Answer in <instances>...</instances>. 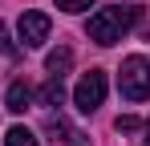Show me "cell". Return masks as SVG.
<instances>
[{"label": "cell", "mask_w": 150, "mask_h": 146, "mask_svg": "<svg viewBox=\"0 0 150 146\" xmlns=\"http://www.w3.org/2000/svg\"><path fill=\"white\" fill-rule=\"evenodd\" d=\"M146 146H150V122H146Z\"/></svg>", "instance_id": "obj_12"}, {"label": "cell", "mask_w": 150, "mask_h": 146, "mask_svg": "<svg viewBox=\"0 0 150 146\" xmlns=\"http://www.w3.org/2000/svg\"><path fill=\"white\" fill-rule=\"evenodd\" d=\"M4 142H8V146H37V134H33V130H25V126H12Z\"/></svg>", "instance_id": "obj_8"}, {"label": "cell", "mask_w": 150, "mask_h": 146, "mask_svg": "<svg viewBox=\"0 0 150 146\" xmlns=\"http://www.w3.org/2000/svg\"><path fill=\"white\" fill-rule=\"evenodd\" d=\"M41 106H61V97H65V85H61V77H49L45 85H41Z\"/></svg>", "instance_id": "obj_6"}, {"label": "cell", "mask_w": 150, "mask_h": 146, "mask_svg": "<svg viewBox=\"0 0 150 146\" xmlns=\"http://www.w3.org/2000/svg\"><path fill=\"white\" fill-rule=\"evenodd\" d=\"M49 16L45 12H21V24H16V33H21V41H25L28 49H37V45H45L49 41Z\"/></svg>", "instance_id": "obj_4"}, {"label": "cell", "mask_w": 150, "mask_h": 146, "mask_svg": "<svg viewBox=\"0 0 150 146\" xmlns=\"http://www.w3.org/2000/svg\"><path fill=\"white\" fill-rule=\"evenodd\" d=\"M73 101H77V110H81V114H93L101 101H105V73H101V69H89L81 81H77Z\"/></svg>", "instance_id": "obj_3"}, {"label": "cell", "mask_w": 150, "mask_h": 146, "mask_svg": "<svg viewBox=\"0 0 150 146\" xmlns=\"http://www.w3.org/2000/svg\"><path fill=\"white\" fill-rule=\"evenodd\" d=\"M16 53V45L8 41V28H4V21H0V57H12Z\"/></svg>", "instance_id": "obj_10"}, {"label": "cell", "mask_w": 150, "mask_h": 146, "mask_svg": "<svg viewBox=\"0 0 150 146\" xmlns=\"http://www.w3.org/2000/svg\"><path fill=\"white\" fill-rule=\"evenodd\" d=\"M142 16V8L138 4H110V8H101L89 16L85 24V33H89V41H98V45H114V41H122V33H130L134 24Z\"/></svg>", "instance_id": "obj_1"}, {"label": "cell", "mask_w": 150, "mask_h": 146, "mask_svg": "<svg viewBox=\"0 0 150 146\" xmlns=\"http://www.w3.org/2000/svg\"><path fill=\"white\" fill-rule=\"evenodd\" d=\"M57 8L61 12H85V8H93V0H57Z\"/></svg>", "instance_id": "obj_9"}, {"label": "cell", "mask_w": 150, "mask_h": 146, "mask_svg": "<svg viewBox=\"0 0 150 146\" xmlns=\"http://www.w3.org/2000/svg\"><path fill=\"white\" fill-rule=\"evenodd\" d=\"M28 101H33V89H28L25 81H12V85H8V94H4V106H8L12 114H25Z\"/></svg>", "instance_id": "obj_5"}, {"label": "cell", "mask_w": 150, "mask_h": 146, "mask_svg": "<svg viewBox=\"0 0 150 146\" xmlns=\"http://www.w3.org/2000/svg\"><path fill=\"white\" fill-rule=\"evenodd\" d=\"M45 65H49V73H53V77H61V73H65L69 65H73V53H69V49H53Z\"/></svg>", "instance_id": "obj_7"}, {"label": "cell", "mask_w": 150, "mask_h": 146, "mask_svg": "<svg viewBox=\"0 0 150 146\" xmlns=\"http://www.w3.org/2000/svg\"><path fill=\"white\" fill-rule=\"evenodd\" d=\"M114 126H118V130H126V134H130V130H138V118H134V114H122V118L114 122Z\"/></svg>", "instance_id": "obj_11"}, {"label": "cell", "mask_w": 150, "mask_h": 146, "mask_svg": "<svg viewBox=\"0 0 150 146\" xmlns=\"http://www.w3.org/2000/svg\"><path fill=\"white\" fill-rule=\"evenodd\" d=\"M118 89L126 101H146L150 97V61L146 57H126L122 69H118Z\"/></svg>", "instance_id": "obj_2"}]
</instances>
